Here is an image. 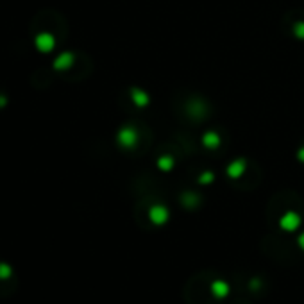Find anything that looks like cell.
<instances>
[{
	"label": "cell",
	"mask_w": 304,
	"mask_h": 304,
	"mask_svg": "<svg viewBox=\"0 0 304 304\" xmlns=\"http://www.w3.org/2000/svg\"><path fill=\"white\" fill-rule=\"evenodd\" d=\"M215 292H217V295L219 297H224L227 293V285H224V283H215Z\"/></svg>",
	"instance_id": "1"
}]
</instances>
